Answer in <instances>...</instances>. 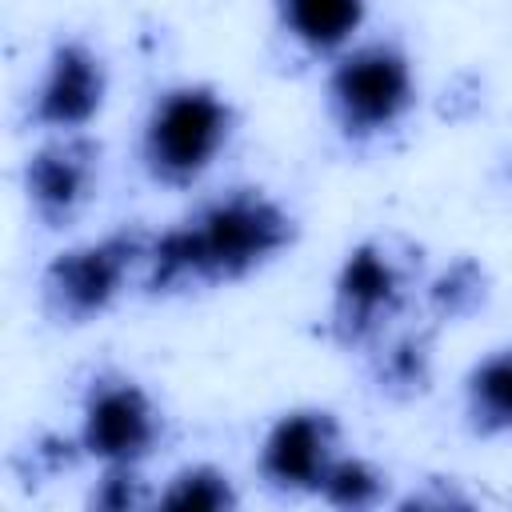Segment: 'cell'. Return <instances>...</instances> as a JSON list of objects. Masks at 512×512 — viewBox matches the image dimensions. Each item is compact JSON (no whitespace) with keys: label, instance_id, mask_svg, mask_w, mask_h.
<instances>
[{"label":"cell","instance_id":"cell-1","mask_svg":"<svg viewBox=\"0 0 512 512\" xmlns=\"http://www.w3.org/2000/svg\"><path fill=\"white\" fill-rule=\"evenodd\" d=\"M296 240L300 216L276 192L260 184H232L152 232L140 292L152 300H176L236 288L284 260Z\"/></svg>","mask_w":512,"mask_h":512},{"label":"cell","instance_id":"cell-2","mask_svg":"<svg viewBox=\"0 0 512 512\" xmlns=\"http://www.w3.org/2000/svg\"><path fill=\"white\" fill-rule=\"evenodd\" d=\"M424 252L420 244L396 232H372L356 240L328 284L324 304V340L340 352L364 356L388 332H396L412 308H420L424 284Z\"/></svg>","mask_w":512,"mask_h":512},{"label":"cell","instance_id":"cell-3","mask_svg":"<svg viewBox=\"0 0 512 512\" xmlns=\"http://www.w3.org/2000/svg\"><path fill=\"white\" fill-rule=\"evenodd\" d=\"M324 120L352 152L396 140L420 108V72L392 36H364L324 64Z\"/></svg>","mask_w":512,"mask_h":512},{"label":"cell","instance_id":"cell-4","mask_svg":"<svg viewBox=\"0 0 512 512\" xmlns=\"http://www.w3.org/2000/svg\"><path fill=\"white\" fill-rule=\"evenodd\" d=\"M240 132L236 100L212 80H176L160 88L136 132L140 172L168 192L196 188L232 148Z\"/></svg>","mask_w":512,"mask_h":512},{"label":"cell","instance_id":"cell-5","mask_svg":"<svg viewBox=\"0 0 512 512\" xmlns=\"http://www.w3.org/2000/svg\"><path fill=\"white\" fill-rule=\"evenodd\" d=\"M152 228L120 224L112 232L60 248L36 280L40 316L52 328H88L140 288Z\"/></svg>","mask_w":512,"mask_h":512},{"label":"cell","instance_id":"cell-6","mask_svg":"<svg viewBox=\"0 0 512 512\" xmlns=\"http://www.w3.org/2000/svg\"><path fill=\"white\" fill-rule=\"evenodd\" d=\"M80 452L88 464H144L164 448L168 440V416L156 392L124 372V368H96L80 392L76 404V428H72Z\"/></svg>","mask_w":512,"mask_h":512},{"label":"cell","instance_id":"cell-7","mask_svg":"<svg viewBox=\"0 0 512 512\" xmlns=\"http://www.w3.org/2000/svg\"><path fill=\"white\" fill-rule=\"evenodd\" d=\"M104 188V144L92 132L36 136L20 164V192L28 220L44 232L76 228Z\"/></svg>","mask_w":512,"mask_h":512},{"label":"cell","instance_id":"cell-8","mask_svg":"<svg viewBox=\"0 0 512 512\" xmlns=\"http://www.w3.org/2000/svg\"><path fill=\"white\" fill-rule=\"evenodd\" d=\"M344 452V424L328 404H292L264 428L256 444V476L272 496L316 500Z\"/></svg>","mask_w":512,"mask_h":512},{"label":"cell","instance_id":"cell-9","mask_svg":"<svg viewBox=\"0 0 512 512\" xmlns=\"http://www.w3.org/2000/svg\"><path fill=\"white\" fill-rule=\"evenodd\" d=\"M112 92V72L104 52L84 36H60L28 88L24 120L36 136L56 132H92Z\"/></svg>","mask_w":512,"mask_h":512},{"label":"cell","instance_id":"cell-10","mask_svg":"<svg viewBox=\"0 0 512 512\" xmlns=\"http://www.w3.org/2000/svg\"><path fill=\"white\" fill-rule=\"evenodd\" d=\"M372 0H272L276 36L304 60H336L364 40Z\"/></svg>","mask_w":512,"mask_h":512},{"label":"cell","instance_id":"cell-11","mask_svg":"<svg viewBox=\"0 0 512 512\" xmlns=\"http://www.w3.org/2000/svg\"><path fill=\"white\" fill-rule=\"evenodd\" d=\"M436 324L420 316V324H400L380 344H372L364 360L368 388L388 404H412L436 384Z\"/></svg>","mask_w":512,"mask_h":512},{"label":"cell","instance_id":"cell-12","mask_svg":"<svg viewBox=\"0 0 512 512\" xmlns=\"http://www.w3.org/2000/svg\"><path fill=\"white\" fill-rule=\"evenodd\" d=\"M460 424L476 440L512 436V344L476 356L460 380Z\"/></svg>","mask_w":512,"mask_h":512},{"label":"cell","instance_id":"cell-13","mask_svg":"<svg viewBox=\"0 0 512 512\" xmlns=\"http://www.w3.org/2000/svg\"><path fill=\"white\" fill-rule=\"evenodd\" d=\"M496 280L492 268L480 256H452L440 268H432L420 284V316L436 328H452V324H468L472 316H480L492 304Z\"/></svg>","mask_w":512,"mask_h":512},{"label":"cell","instance_id":"cell-14","mask_svg":"<svg viewBox=\"0 0 512 512\" xmlns=\"http://www.w3.org/2000/svg\"><path fill=\"white\" fill-rule=\"evenodd\" d=\"M156 508L168 512H236L240 508V488L228 468L212 460H192L180 464L176 472L156 484Z\"/></svg>","mask_w":512,"mask_h":512},{"label":"cell","instance_id":"cell-15","mask_svg":"<svg viewBox=\"0 0 512 512\" xmlns=\"http://www.w3.org/2000/svg\"><path fill=\"white\" fill-rule=\"evenodd\" d=\"M328 508H340V512H372L380 504H392V476L372 464L368 456H356V452H344L332 472L324 476L320 484V496Z\"/></svg>","mask_w":512,"mask_h":512},{"label":"cell","instance_id":"cell-16","mask_svg":"<svg viewBox=\"0 0 512 512\" xmlns=\"http://www.w3.org/2000/svg\"><path fill=\"white\" fill-rule=\"evenodd\" d=\"M88 508L100 512H140L156 508V484L148 480L144 464H104L88 488Z\"/></svg>","mask_w":512,"mask_h":512}]
</instances>
